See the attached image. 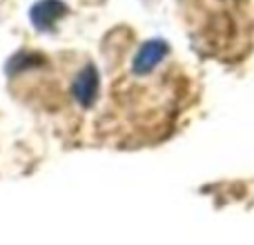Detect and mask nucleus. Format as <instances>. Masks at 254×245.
<instances>
[{"instance_id": "obj_1", "label": "nucleus", "mask_w": 254, "mask_h": 245, "mask_svg": "<svg viewBox=\"0 0 254 245\" xmlns=\"http://www.w3.org/2000/svg\"><path fill=\"white\" fill-rule=\"evenodd\" d=\"M188 20L201 49L223 61H241L250 49V22L243 0H190Z\"/></svg>"}, {"instance_id": "obj_2", "label": "nucleus", "mask_w": 254, "mask_h": 245, "mask_svg": "<svg viewBox=\"0 0 254 245\" xmlns=\"http://www.w3.org/2000/svg\"><path fill=\"white\" fill-rule=\"evenodd\" d=\"M63 13H65V7H63L61 2H56V0H45V2H40L34 7L31 20H34L36 27L47 29L49 25H54V20H56L58 16H63Z\"/></svg>"}]
</instances>
